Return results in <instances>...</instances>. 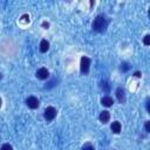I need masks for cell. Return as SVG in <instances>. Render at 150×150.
Listing matches in <instances>:
<instances>
[{
    "instance_id": "5b68a950",
    "label": "cell",
    "mask_w": 150,
    "mask_h": 150,
    "mask_svg": "<svg viewBox=\"0 0 150 150\" xmlns=\"http://www.w3.org/2000/svg\"><path fill=\"white\" fill-rule=\"evenodd\" d=\"M35 76H36L39 80H47V79L49 77V70H48L47 68L42 67V68H40V69L36 70Z\"/></svg>"
},
{
    "instance_id": "5bb4252c",
    "label": "cell",
    "mask_w": 150,
    "mask_h": 150,
    "mask_svg": "<svg viewBox=\"0 0 150 150\" xmlns=\"http://www.w3.org/2000/svg\"><path fill=\"white\" fill-rule=\"evenodd\" d=\"M82 149H93V150H94L95 148H94L93 144H90V143H86V144L82 145Z\"/></svg>"
},
{
    "instance_id": "e0dca14e",
    "label": "cell",
    "mask_w": 150,
    "mask_h": 150,
    "mask_svg": "<svg viewBox=\"0 0 150 150\" xmlns=\"http://www.w3.org/2000/svg\"><path fill=\"white\" fill-rule=\"evenodd\" d=\"M54 83H55V80H53V81H50V82L48 83V86H46L45 88H46V89H49V88H52V87H54V86H55Z\"/></svg>"
},
{
    "instance_id": "9a60e30c",
    "label": "cell",
    "mask_w": 150,
    "mask_h": 150,
    "mask_svg": "<svg viewBox=\"0 0 150 150\" xmlns=\"http://www.w3.org/2000/svg\"><path fill=\"white\" fill-rule=\"evenodd\" d=\"M144 128H145V131L146 132H150V121H145Z\"/></svg>"
},
{
    "instance_id": "ba28073f",
    "label": "cell",
    "mask_w": 150,
    "mask_h": 150,
    "mask_svg": "<svg viewBox=\"0 0 150 150\" xmlns=\"http://www.w3.org/2000/svg\"><path fill=\"white\" fill-rule=\"evenodd\" d=\"M110 129H111V131H112L114 134H120L121 130H122V125H121V123H120L118 121H115V122L111 123Z\"/></svg>"
},
{
    "instance_id": "277c9868",
    "label": "cell",
    "mask_w": 150,
    "mask_h": 150,
    "mask_svg": "<svg viewBox=\"0 0 150 150\" xmlns=\"http://www.w3.org/2000/svg\"><path fill=\"white\" fill-rule=\"evenodd\" d=\"M26 104H27V107L30 108V109H36V108H39V105H40V101H39L35 96H28V97L26 98Z\"/></svg>"
},
{
    "instance_id": "4fadbf2b",
    "label": "cell",
    "mask_w": 150,
    "mask_h": 150,
    "mask_svg": "<svg viewBox=\"0 0 150 150\" xmlns=\"http://www.w3.org/2000/svg\"><path fill=\"white\" fill-rule=\"evenodd\" d=\"M143 43H144L145 46H149V45H150V35H149V34H146V35L144 36V39H143Z\"/></svg>"
},
{
    "instance_id": "9c48e42d",
    "label": "cell",
    "mask_w": 150,
    "mask_h": 150,
    "mask_svg": "<svg viewBox=\"0 0 150 150\" xmlns=\"http://www.w3.org/2000/svg\"><path fill=\"white\" fill-rule=\"evenodd\" d=\"M101 104L104 107H111L114 104V100L110 96H103L101 98Z\"/></svg>"
},
{
    "instance_id": "7a4b0ae2",
    "label": "cell",
    "mask_w": 150,
    "mask_h": 150,
    "mask_svg": "<svg viewBox=\"0 0 150 150\" xmlns=\"http://www.w3.org/2000/svg\"><path fill=\"white\" fill-rule=\"evenodd\" d=\"M56 114H57V110L54 107H47L43 111V117L47 122H50L56 117Z\"/></svg>"
},
{
    "instance_id": "7c38bea8",
    "label": "cell",
    "mask_w": 150,
    "mask_h": 150,
    "mask_svg": "<svg viewBox=\"0 0 150 150\" xmlns=\"http://www.w3.org/2000/svg\"><path fill=\"white\" fill-rule=\"evenodd\" d=\"M120 69H121L123 73H125V71H128V70L130 69V64H129L128 62H125V61H124V62H122V63H121Z\"/></svg>"
},
{
    "instance_id": "ffe728a7",
    "label": "cell",
    "mask_w": 150,
    "mask_h": 150,
    "mask_svg": "<svg viewBox=\"0 0 150 150\" xmlns=\"http://www.w3.org/2000/svg\"><path fill=\"white\" fill-rule=\"evenodd\" d=\"M134 75H135L136 77H141V75H142V74H141L139 71H135V73H134Z\"/></svg>"
},
{
    "instance_id": "6da1fadb",
    "label": "cell",
    "mask_w": 150,
    "mask_h": 150,
    "mask_svg": "<svg viewBox=\"0 0 150 150\" xmlns=\"http://www.w3.org/2000/svg\"><path fill=\"white\" fill-rule=\"evenodd\" d=\"M91 28L97 33H104L108 28V20L104 15H97L91 23Z\"/></svg>"
},
{
    "instance_id": "30bf717a",
    "label": "cell",
    "mask_w": 150,
    "mask_h": 150,
    "mask_svg": "<svg viewBox=\"0 0 150 150\" xmlns=\"http://www.w3.org/2000/svg\"><path fill=\"white\" fill-rule=\"evenodd\" d=\"M39 49H40V52H41V53H46V52H47V50L49 49V42H48V41H47L46 39L41 40Z\"/></svg>"
},
{
    "instance_id": "8992f818",
    "label": "cell",
    "mask_w": 150,
    "mask_h": 150,
    "mask_svg": "<svg viewBox=\"0 0 150 150\" xmlns=\"http://www.w3.org/2000/svg\"><path fill=\"white\" fill-rule=\"evenodd\" d=\"M116 97H117V100H118V102L121 104L125 103V100H127L125 98V91H124V89L122 87H118L116 89Z\"/></svg>"
},
{
    "instance_id": "3957f363",
    "label": "cell",
    "mask_w": 150,
    "mask_h": 150,
    "mask_svg": "<svg viewBox=\"0 0 150 150\" xmlns=\"http://www.w3.org/2000/svg\"><path fill=\"white\" fill-rule=\"evenodd\" d=\"M90 69V59L87 56H82L80 61V70L82 74H88Z\"/></svg>"
},
{
    "instance_id": "7402d4cb",
    "label": "cell",
    "mask_w": 150,
    "mask_h": 150,
    "mask_svg": "<svg viewBox=\"0 0 150 150\" xmlns=\"http://www.w3.org/2000/svg\"><path fill=\"white\" fill-rule=\"evenodd\" d=\"M1 79H2V74L0 73V80H1Z\"/></svg>"
},
{
    "instance_id": "52a82bcc",
    "label": "cell",
    "mask_w": 150,
    "mask_h": 150,
    "mask_svg": "<svg viewBox=\"0 0 150 150\" xmlns=\"http://www.w3.org/2000/svg\"><path fill=\"white\" fill-rule=\"evenodd\" d=\"M98 120H100L103 124L108 123L109 120H110V112H109L108 110H103V111H101V114H100V116H98Z\"/></svg>"
},
{
    "instance_id": "ac0fdd59",
    "label": "cell",
    "mask_w": 150,
    "mask_h": 150,
    "mask_svg": "<svg viewBox=\"0 0 150 150\" xmlns=\"http://www.w3.org/2000/svg\"><path fill=\"white\" fill-rule=\"evenodd\" d=\"M145 107H146V111H148V112H150V107H149V98H146V101H145Z\"/></svg>"
},
{
    "instance_id": "d6986e66",
    "label": "cell",
    "mask_w": 150,
    "mask_h": 150,
    "mask_svg": "<svg viewBox=\"0 0 150 150\" xmlns=\"http://www.w3.org/2000/svg\"><path fill=\"white\" fill-rule=\"evenodd\" d=\"M42 26H43V27H45V28H46V29H47V28H48V27H49V23H48V22H46V21H45V22H42Z\"/></svg>"
},
{
    "instance_id": "8fae6325",
    "label": "cell",
    "mask_w": 150,
    "mask_h": 150,
    "mask_svg": "<svg viewBox=\"0 0 150 150\" xmlns=\"http://www.w3.org/2000/svg\"><path fill=\"white\" fill-rule=\"evenodd\" d=\"M100 88H101L104 93H107V94L110 91V86H109V83H108L107 81H104V80L100 82Z\"/></svg>"
},
{
    "instance_id": "44dd1931",
    "label": "cell",
    "mask_w": 150,
    "mask_h": 150,
    "mask_svg": "<svg viewBox=\"0 0 150 150\" xmlns=\"http://www.w3.org/2000/svg\"><path fill=\"white\" fill-rule=\"evenodd\" d=\"M1 104H2V100H1V97H0V107H1Z\"/></svg>"
},
{
    "instance_id": "2e32d148",
    "label": "cell",
    "mask_w": 150,
    "mask_h": 150,
    "mask_svg": "<svg viewBox=\"0 0 150 150\" xmlns=\"http://www.w3.org/2000/svg\"><path fill=\"white\" fill-rule=\"evenodd\" d=\"M1 149H2V150H5V149H13V146H12L11 144H8V143H6V144H4V145H1Z\"/></svg>"
}]
</instances>
